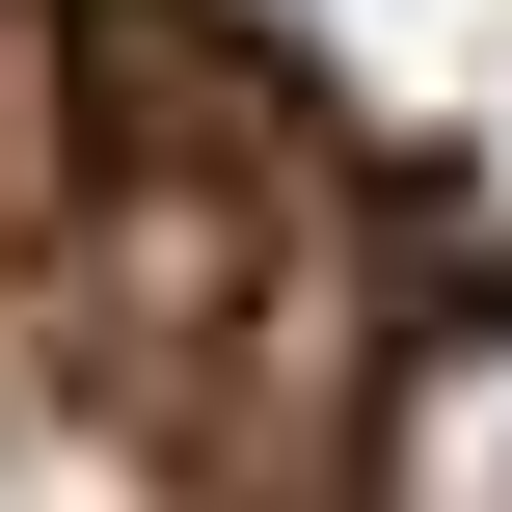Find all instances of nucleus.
<instances>
[{"instance_id":"f257e3e1","label":"nucleus","mask_w":512,"mask_h":512,"mask_svg":"<svg viewBox=\"0 0 512 512\" xmlns=\"http://www.w3.org/2000/svg\"><path fill=\"white\" fill-rule=\"evenodd\" d=\"M378 512H512V297L405 351V405H378Z\"/></svg>"}]
</instances>
